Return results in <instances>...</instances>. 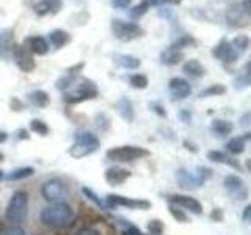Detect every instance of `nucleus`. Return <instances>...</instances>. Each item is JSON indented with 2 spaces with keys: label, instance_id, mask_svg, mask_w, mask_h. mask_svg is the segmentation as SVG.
I'll list each match as a JSON object with an SVG mask.
<instances>
[{
  "label": "nucleus",
  "instance_id": "obj_1",
  "mask_svg": "<svg viewBox=\"0 0 251 235\" xmlns=\"http://www.w3.org/2000/svg\"><path fill=\"white\" fill-rule=\"evenodd\" d=\"M41 223L52 229H60V227H66L74 219V210L66 202L50 204L39 213Z\"/></svg>",
  "mask_w": 251,
  "mask_h": 235
},
{
  "label": "nucleus",
  "instance_id": "obj_2",
  "mask_svg": "<svg viewBox=\"0 0 251 235\" xmlns=\"http://www.w3.org/2000/svg\"><path fill=\"white\" fill-rule=\"evenodd\" d=\"M69 90L71 91L63 93V102L68 105H77V104H80V102L93 100L99 96L98 85L86 77H77L74 85L71 86Z\"/></svg>",
  "mask_w": 251,
  "mask_h": 235
},
{
  "label": "nucleus",
  "instance_id": "obj_3",
  "mask_svg": "<svg viewBox=\"0 0 251 235\" xmlns=\"http://www.w3.org/2000/svg\"><path fill=\"white\" fill-rule=\"evenodd\" d=\"M100 147V141L99 138L91 132H75L74 133V144L69 147L68 154L73 157V159H83V157H88L94 154Z\"/></svg>",
  "mask_w": 251,
  "mask_h": 235
},
{
  "label": "nucleus",
  "instance_id": "obj_4",
  "mask_svg": "<svg viewBox=\"0 0 251 235\" xmlns=\"http://www.w3.org/2000/svg\"><path fill=\"white\" fill-rule=\"evenodd\" d=\"M28 212V194L24 190H18L11 194L10 202H8L6 210H5V218L8 223L13 226H18L22 223L27 216Z\"/></svg>",
  "mask_w": 251,
  "mask_h": 235
},
{
  "label": "nucleus",
  "instance_id": "obj_5",
  "mask_svg": "<svg viewBox=\"0 0 251 235\" xmlns=\"http://www.w3.org/2000/svg\"><path fill=\"white\" fill-rule=\"evenodd\" d=\"M212 174H214V171L207 166H198L195 174L185 168H180L176 171V182L179 184L180 188H184V190H196V188H200L206 184L212 177Z\"/></svg>",
  "mask_w": 251,
  "mask_h": 235
},
{
  "label": "nucleus",
  "instance_id": "obj_6",
  "mask_svg": "<svg viewBox=\"0 0 251 235\" xmlns=\"http://www.w3.org/2000/svg\"><path fill=\"white\" fill-rule=\"evenodd\" d=\"M149 155H151V152H149L148 149L127 144V146H116V147L108 149L105 152V159L113 163H130L135 160L146 159Z\"/></svg>",
  "mask_w": 251,
  "mask_h": 235
},
{
  "label": "nucleus",
  "instance_id": "obj_7",
  "mask_svg": "<svg viewBox=\"0 0 251 235\" xmlns=\"http://www.w3.org/2000/svg\"><path fill=\"white\" fill-rule=\"evenodd\" d=\"M68 193H69V187L65 182V179H61V177L47 179L41 185V196H43V199L49 204L65 202Z\"/></svg>",
  "mask_w": 251,
  "mask_h": 235
},
{
  "label": "nucleus",
  "instance_id": "obj_8",
  "mask_svg": "<svg viewBox=\"0 0 251 235\" xmlns=\"http://www.w3.org/2000/svg\"><path fill=\"white\" fill-rule=\"evenodd\" d=\"M112 33L118 41L129 43V41H133V39L143 38L145 30L135 22H126L121 19H113L112 21Z\"/></svg>",
  "mask_w": 251,
  "mask_h": 235
},
{
  "label": "nucleus",
  "instance_id": "obj_9",
  "mask_svg": "<svg viewBox=\"0 0 251 235\" xmlns=\"http://www.w3.org/2000/svg\"><path fill=\"white\" fill-rule=\"evenodd\" d=\"M105 204L108 209H116V207H126L130 210H149L152 204L146 199H135V198H126L121 194L108 193L105 196Z\"/></svg>",
  "mask_w": 251,
  "mask_h": 235
},
{
  "label": "nucleus",
  "instance_id": "obj_10",
  "mask_svg": "<svg viewBox=\"0 0 251 235\" xmlns=\"http://www.w3.org/2000/svg\"><path fill=\"white\" fill-rule=\"evenodd\" d=\"M223 185L226 188V191L229 193L235 201H245L248 199V188L243 182V179L235 176V174H229L223 179Z\"/></svg>",
  "mask_w": 251,
  "mask_h": 235
},
{
  "label": "nucleus",
  "instance_id": "obj_11",
  "mask_svg": "<svg viewBox=\"0 0 251 235\" xmlns=\"http://www.w3.org/2000/svg\"><path fill=\"white\" fill-rule=\"evenodd\" d=\"M167 201L182 210H188L193 215H202V204L192 196L187 194H168Z\"/></svg>",
  "mask_w": 251,
  "mask_h": 235
},
{
  "label": "nucleus",
  "instance_id": "obj_12",
  "mask_svg": "<svg viewBox=\"0 0 251 235\" xmlns=\"http://www.w3.org/2000/svg\"><path fill=\"white\" fill-rule=\"evenodd\" d=\"M212 55H214L215 58H218L220 61H223L225 65H232L239 60L240 55L232 49L231 43L227 41L226 38H222L218 41V44L212 49Z\"/></svg>",
  "mask_w": 251,
  "mask_h": 235
},
{
  "label": "nucleus",
  "instance_id": "obj_13",
  "mask_svg": "<svg viewBox=\"0 0 251 235\" xmlns=\"http://www.w3.org/2000/svg\"><path fill=\"white\" fill-rule=\"evenodd\" d=\"M226 22L232 28H245L250 25V14L243 11L240 3H232L226 11Z\"/></svg>",
  "mask_w": 251,
  "mask_h": 235
},
{
  "label": "nucleus",
  "instance_id": "obj_14",
  "mask_svg": "<svg viewBox=\"0 0 251 235\" xmlns=\"http://www.w3.org/2000/svg\"><path fill=\"white\" fill-rule=\"evenodd\" d=\"M171 100H184L192 94V85L182 77H173L168 82Z\"/></svg>",
  "mask_w": 251,
  "mask_h": 235
},
{
  "label": "nucleus",
  "instance_id": "obj_15",
  "mask_svg": "<svg viewBox=\"0 0 251 235\" xmlns=\"http://www.w3.org/2000/svg\"><path fill=\"white\" fill-rule=\"evenodd\" d=\"M13 58L22 72H31V70L36 68L33 55H31L24 46H16V49L13 52Z\"/></svg>",
  "mask_w": 251,
  "mask_h": 235
},
{
  "label": "nucleus",
  "instance_id": "obj_16",
  "mask_svg": "<svg viewBox=\"0 0 251 235\" xmlns=\"http://www.w3.org/2000/svg\"><path fill=\"white\" fill-rule=\"evenodd\" d=\"M16 39H14V30L13 28H3L0 30V58L10 60L13 58V52L16 49Z\"/></svg>",
  "mask_w": 251,
  "mask_h": 235
},
{
  "label": "nucleus",
  "instance_id": "obj_17",
  "mask_svg": "<svg viewBox=\"0 0 251 235\" xmlns=\"http://www.w3.org/2000/svg\"><path fill=\"white\" fill-rule=\"evenodd\" d=\"M132 172L126 168H121V166H110L105 169L104 172V177H105V182L112 187H120L123 185L126 180L130 179Z\"/></svg>",
  "mask_w": 251,
  "mask_h": 235
},
{
  "label": "nucleus",
  "instance_id": "obj_18",
  "mask_svg": "<svg viewBox=\"0 0 251 235\" xmlns=\"http://www.w3.org/2000/svg\"><path fill=\"white\" fill-rule=\"evenodd\" d=\"M22 46L25 47L31 55H39V57H43V55L49 52V43H47V39L43 36H28L24 39Z\"/></svg>",
  "mask_w": 251,
  "mask_h": 235
},
{
  "label": "nucleus",
  "instance_id": "obj_19",
  "mask_svg": "<svg viewBox=\"0 0 251 235\" xmlns=\"http://www.w3.org/2000/svg\"><path fill=\"white\" fill-rule=\"evenodd\" d=\"M63 6V0H39L33 5V11L39 18H44L47 14H57Z\"/></svg>",
  "mask_w": 251,
  "mask_h": 235
},
{
  "label": "nucleus",
  "instance_id": "obj_20",
  "mask_svg": "<svg viewBox=\"0 0 251 235\" xmlns=\"http://www.w3.org/2000/svg\"><path fill=\"white\" fill-rule=\"evenodd\" d=\"M207 160L214 163H220V164H226V166H229L235 171H242V164L239 163V160H235L234 157H231L225 151H209Z\"/></svg>",
  "mask_w": 251,
  "mask_h": 235
},
{
  "label": "nucleus",
  "instance_id": "obj_21",
  "mask_svg": "<svg viewBox=\"0 0 251 235\" xmlns=\"http://www.w3.org/2000/svg\"><path fill=\"white\" fill-rule=\"evenodd\" d=\"M251 138V133L247 132V133H243L242 137H234L231 138L229 141L226 143V152L229 154V155H240L245 152V147H247V143L250 141Z\"/></svg>",
  "mask_w": 251,
  "mask_h": 235
},
{
  "label": "nucleus",
  "instance_id": "obj_22",
  "mask_svg": "<svg viewBox=\"0 0 251 235\" xmlns=\"http://www.w3.org/2000/svg\"><path fill=\"white\" fill-rule=\"evenodd\" d=\"M115 110L126 122H133L135 119V110H133V104L129 97H121L118 100L115 104Z\"/></svg>",
  "mask_w": 251,
  "mask_h": 235
},
{
  "label": "nucleus",
  "instance_id": "obj_23",
  "mask_svg": "<svg viewBox=\"0 0 251 235\" xmlns=\"http://www.w3.org/2000/svg\"><path fill=\"white\" fill-rule=\"evenodd\" d=\"M112 60L116 63L118 66H121L124 69H138L141 66V60L133 57V55H127V53H112Z\"/></svg>",
  "mask_w": 251,
  "mask_h": 235
},
{
  "label": "nucleus",
  "instance_id": "obj_24",
  "mask_svg": "<svg viewBox=\"0 0 251 235\" xmlns=\"http://www.w3.org/2000/svg\"><path fill=\"white\" fill-rule=\"evenodd\" d=\"M182 72L188 78H201L206 75V68H204L198 60H187L182 65Z\"/></svg>",
  "mask_w": 251,
  "mask_h": 235
},
{
  "label": "nucleus",
  "instance_id": "obj_25",
  "mask_svg": "<svg viewBox=\"0 0 251 235\" xmlns=\"http://www.w3.org/2000/svg\"><path fill=\"white\" fill-rule=\"evenodd\" d=\"M159 5H160V0H141L137 6H133L129 11V16H130V19L138 21L148 13V10H151V6H159Z\"/></svg>",
  "mask_w": 251,
  "mask_h": 235
},
{
  "label": "nucleus",
  "instance_id": "obj_26",
  "mask_svg": "<svg viewBox=\"0 0 251 235\" xmlns=\"http://www.w3.org/2000/svg\"><path fill=\"white\" fill-rule=\"evenodd\" d=\"M210 130L212 133H215L217 137L223 138V137L231 135L234 130V124L226 119H214L210 124Z\"/></svg>",
  "mask_w": 251,
  "mask_h": 235
},
{
  "label": "nucleus",
  "instance_id": "obj_27",
  "mask_svg": "<svg viewBox=\"0 0 251 235\" xmlns=\"http://www.w3.org/2000/svg\"><path fill=\"white\" fill-rule=\"evenodd\" d=\"M49 43L55 47V49H61V47H65L71 43V35L65 30H53L49 33Z\"/></svg>",
  "mask_w": 251,
  "mask_h": 235
},
{
  "label": "nucleus",
  "instance_id": "obj_28",
  "mask_svg": "<svg viewBox=\"0 0 251 235\" xmlns=\"http://www.w3.org/2000/svg\"><path fill=\"white\" fill-rule=\"evenodd\" d=\"M184 60V53L182 50H176V49H171V47H168L167 50H163L160 53V61L163 63V65L167 66H176L179 65L180 61Z\"/></svg>",
  "mask_w": 251,
  "mask_h": 235
},
{
  "label": "nucleus",
  "instance_id": "obj_29",
  "mask_svg": "<svg viewBox=\"0 0 251 235\" xmlns=\"http://www.w3.org/2000/svg\"><path fill=\"white\" fill-rule=\"evenodd\" d=\"M28 100L36 108H46L50 102V96H49V93H46L44 90H35L28 94Z\"/></svg>",
  "mask_w": 251,
  "mask_h": 235
},
{
  "label": "nucleus",
  "instance_id": "obj_30",
  "mask_svg": "<svg viewBox=\"0 0 251 235\" xmlns=\"http://www.w3.org/2000/svg\"><path fill=\"white\" fill-rule=\"evenodd\" d=\"M33 174H35V168H31V166H22V168H16L11 172H8L5 179L10 180V182H14V180H22V179L31 177Z\"/></svg>",
  "mask_w": 251,
  "mask_h": 235
},
{
  "label": "nucleus",
  "instance_id": "obj_31",
  "mask_svg": "<svg viewBox=\"0 0 251 235\" xmlns=\"http://www.w3.org/2000/svg\"><path fill=\"white\" fill-rule=\"evenodd\" d=\"M196 46H198V41H196L192 35H182L180 38H177L170 47L171 49H176V50H182V49H185V47H196Z\"/></svg>",
  "mask_w": 251,
  "mask_h": 235
},
{
  "label": "nucleus",
  "instance_id": "obj_32",
  "mask_svg": "<svg viewBox=\"0 0 251 235\" xmlns=\"http://www.w3.org/2000/svg\"><path fill=\"white\" fill-rule=\"evenodd\" d=\"M226 94V86L222 85V83H215V85H210L207 86L206 90L200 93V99H204V97H214V96H223Z\"/></svg>",
  "mask_w": 251,
  "mask_h": 235
},
{
  "label": "nucleus",
  "instance_id": "obj_33",
  "mask_svg": "<svg viewBox=\"0 0 251 235\" xmlns=\"http://www.w3.org/2000/svg\"><path fill=\"white\" fill-rule=\"evenodd\" d=\"M231 46L235 52H237L239 55H242L250 47V38L247 35H239L231 41Z\"/></svg>",
  "mask_w": 251,
  "mask_h": 235
},
{
  "label": "nucleus",
  "instance_id": "obj_34",
  "mask_svg": "<svg viewBox=\"0 0 251 235\" xmlns=\"http://www.w3.org/2000/svg\"><path fill=\"white\" fill-rule=\"evenodd\" d=\"M250 63H247L245 68H243V72L234 80V88L235 90H243V88H248L250 86Z\"/></svg>",
  "mask_w": 251,
  "mask_h": 235
},
{
  "label": "nucleus",
  "instance_id": "obj_35",
  "mask_svg": "<svg viewBox=\"0 0 251 235\" xmlns=\"http://www.w3.org/2000/svg\"><path fill=\"white\" fill-rule=\"evenodd\" d=\"M30 130L31 132H35V133H38V135H41V137H47L49 135V132H50V129H49V125H47L44 121H41V119H31L30 121Z\"/></svg>",
  "mask_w": 251,
  "mask_h": 235
},
{
  "label": "nucleus",
  "instance_id": "obj_36",
  "mask_svg": "<svg viewBox=\"0 0 251 235\" xmlns=\"http://www.w3.org/2000/svg\"><path fill=\"white\" fill-rule=\"evenodd\" d=\"M168 210H170V215H171L173 218H175L177 223H182V224L190 223V218H188V215H187V212H185V210L179 209L177 206H173V204H170V206H168Z\"/></svg>",
  "mask_w": 251,
  "mask_h": 235
},
{
  "label": "nucleus",
  "instance_id": "obj_37",
  "mask_svg": "<svg viewBox=\"0 0 251 235\" xmlns=\"http://www.w3.org/2000/svg\"><path fill=\"white\" fill-rule=\"evenodd\" d=\"M129 85L135 90H145V88H148L149 80L145 74H133L129 78Z\"/></svg>",
  "mask_w": 251,
  "mask_h": 235
},
{
  "label": "nucleus",
  "instance_id": "obj_38",
  "mask_svg": "<svg viewBox=\"0 0 251 235\" xmlns=\"http://www.w3.org/2000/svg\"><path fill=\"white\" fill-rule=\"evenodd\" d=\"M82 193L85 194V198H88L90 201H93L94 204H96V206L100 209V210H107L108 207H107V204H105V201H102L99 196L94 193L91 188H88V187H83L82 188Z\"/></svg>",
  "mask_w": 251,
  "mask_h": 235
},
{
  "label": "nucleus",
  "instance_id": "obj_39",
  "mask_svg": "<svg viewBox=\"0 0 251 235\" xmlns=\"http://www.w3.org/2000/svg\"><path fill=\"white\" fill-rule=\"evenodd\" d=\"M75 78L77 77H74V75H63V77H60L57 82H55V88L57 90H60V91H68L71 86L74 85V82H75Z\"/></svg>",
  "mask_w": 251,
  "mask_h": 235
},
{
  "label": "nucleus",
  "instance_id": "obj_40",
  "mask_svg": "<svg viewBox=\"0 0 251 235\" xmlns=\"http://www.w3.org/2000/svg\"><path fill=\"white\" fill-rule=\"evenodd\" d=\"M110 118L107 116V113H98L96 118H94V125L100 130V132H107L110 129Z\"/></svg>",
  "mask_w": 251,
  "mask_h": 235
},
{
  "label": "nucleus",
  "instance_id": "obj_41",
  "mask_svg": "<svg viewBox=\"0 0 251 235\" xmlns=\"http://www.w3.org/2000/svg\"><path fill=\"white\" fill-rule=\"evenodd\" d=\"M148 231L151 235H162L165 231V224L160 219H151V221L148 223Z\"/></svg>",
  "mask_w": 251,
  "mask_h": 235
},
{
  "label": "nucleus",
  "instance_id": "obj_42",
  "mask_svg": "<svg viewBox=\"0 0 251 235\" xmlns=\"http://www.w3.org/2000/svg\"><path fill=\"white\" fill-rule=\"evenodd\" d=\"M10 108H11V112H22V110L25 108V105H24V102L19 97H11Z\"/></svg>",
  "mask_w": 251,
  "mask_h": 235
},
{
  "label": "nucleus",
  "instance_id": "obj_43",
  "mask_svg": "<svg viewBox=\"0 0 251 235\" xmlns=\"http://www.w3.org/2000/svg\"><path fill=\"white\" fill-rule=\"evenodd\" d=\"M83 68H85V63L80 61V63H77V65L68 68V69H66V74H68V75H74V77H77L78 72H80V70H82Z\"/></svg>",
  "mask_w": 251,
  "mask_h": 235
},
{
  "label": "nucleus",
  "instance_id": "obj_44",
  "mask_svg": "<svg viewBox=\"0 0 251 235\" xmlns=\"http://www.w3.org/2000/svg\"><path fill=\"white\" fill-rule=\"evenodd\" d=\"M13 135H14V138L16 140H19V141H24V140H30L31 137H30V132L28 130H25V129H18V130H16L14 133H13Z\"/></svg>",
  "mask_w": 251,
  "mask_h": 235
},
{
  "label": "nucleus",
  "instance_id": "obj_45",
  "mask_svg": "<svg viewBox=\"0 0 251 235\" xmlns=\"http://www.w3.org/2000/svg\"><path fill=\"white\" fill-rule=\"evenodd\" d=\"M3 235H27V232L24 231L21 226H11L5 231Z\"/></svg>",
  "mask_w": 251,
  "mask_h": 235
},
{
  "label": "nucleus",
  "instance_id": "obj_46",
  "mask_svg": "<svg viewBox=\"0 0 251 235\" xmlns=\"http://www.w3.org/2000/svg\"><path fill=\"white\" fill-rule=\"evenodd\" d=\"M123 235H145L143 232H141L140 229H138V227H135V226H133V224H127V226H126V229L123 231Z\"/></svg>",
  "mask_w": 251,
  "mask_h": 235
},
{
  "label": "nucleus",
  "instance_id": "obj_47",
  "mask_svg": "<svg viewBox=\"0 0 251 235\" xmlns=\"http://www.w3.org/2000/svg\"><path fill=\"white\" fill-rule=\"evenodd\" d=\"M149 108L154 110V112L159 115L160 118H167V112H165V108L160 104H157V102H152V104H149Z\"/></svg>",
  "mask_w": 251,
  "mask_h": 235
},
{
  "label": "nucleus",
  "instance_id": "obj_48",
  "mask_svg": "<svg viewBox=\"0 0 251 235\" xmlns=\"http://www.w3.org/2000/svg\"><path fill=\"white\" fill-rule=\"evenodd\" d=\"M223 210L222 209H214L210 212V219H214L215 223H222L223 221Z\"/></svg>",
  "mask_w": 251,
  "mask_h": 235
},
{
  "label": "nucleus",
  "instance_id": "obj_49",
  "mask_svg": "<svg viewBox=\"0 0 251 235\" xmlns=\"http://www.w3.org/2000/svg\"><path fill=\"white\" fill-rule=\"evenodd\" d=\"M239 122H240V127L248 129V127H250V124H251V113L247 112L245 115H242V116H240V119H239Z\"/></svg>",
  "mask_w": 251,
  "mask_h": 235
},
{
  "label": "nucleus",
  "instance_id": "obj_50",
  "mask_svg": "<svg viewBox=\"0 0 251 235\" xmlns=\"http://www.w3.org/2000/svg\"><path fill=\"white\" fill-rule=\"evenodd\" d=\"M132 0H112V6L113 8H118V10H124V8H127L130 5Z\"/></svg>",
  "mask_w": 251,
  "mask_h": 235
},
{
  "label": "nucleus",
  "instance_id": "obj_51",
  "mask_svg": "<svg viewBox=\"0 0 251 235\" xmlns=\"http://www.w3.org/2000/svg\"><path fill=\"white\" fill-rule=\"evenodd\" d=\"M179 118H180V121H182L184 124H190V121H192V113L188 112L187 108H184V110H180Z\"/></svg>",
  "mask_w": 251,
  "mask_h": 235
},
{
  "label": "nucleus",
  "instance_id": "obj_52",
  "mask_svg": "<svg viewBox=\"0 0 251 235\" xmlns=\"http://www.w3.org/2000/svg\"><path fill=\"white\" fill-rule=\"evenodd\" d=\"M182 146L187 149V151H190V152H193V154H198V146H196V144L193 143V141H190V140H184Z\"/></svg>",
  "mask_w": 251,
  "mask_h": 235
},
{
  "label": "nucleus",
  "instance_id": "obj_53",
  "mask_svg": "<svg viewBox=\"0 0 251 235\" xmlns=\"http://www.w3.org/2000/svg\"><path fill=\"white\" fill-rule=\"evenodd\" d=\"M75 235H100V232L96 231V229H93V227H85V229L78 231Z\"/></svg>",
  "mask_w": 251,
  "mask_h": 235
},
{
  "label": "nucleus",
  "instance_id": "obj_54",
  "mask_svg": "<svg viewBox=\"0 0 251 235\" xmlns=\"http://www.w3.org/2000/svg\"><path fill=\"white\" fill-rule=\"evenodd\" d=\"M250 215H251V206L248 204V206H247L245 209H243V215H242V219H243V221L248 223V221H250Z\"/></svg>",
  "mask_w": 251,
  "mask_h": 235
},
{
  "label": "nucleus",
  "instance_id": "obj_55",
  "mask_svg": "<svg viewBox=\"0 0 251 235\" xmlns=\"http://www.w3.org/2000/svg\"><path fill=\"white\" fill-rule=\"evenodd\" d=\"M6 140H8V133L5 130H0V144L6 143Z\"/></svg>",
  "mask_w": 251,
  "mask_h": 235
},
{
  "label": "nucleus",
  "instance_id": "obj_56",
  "mask_svg": "<svg viewBox=\"0 0 251 235\" xmlns=\"http://www.w3.org/2000/svg\"><path fill=\"white\" fill-rule=\"evenodd\" d=\"M182 0H160V3H170V5H179Z\"/></svg>",
  "mask_w": 251,
  "mask_h": 235
},
{
  "label": "nucleus",
  "instance_id": "obj_57",
  "mask_svg": "<svg viewBox=\"0 0 251 235\" xmlns=\"http://www.w3.org/2000/svg\"><path fill=\"white\" fill-rule=\"evenodd\" d=\"M3 180V169H0V182Z\"/></svg>",
  "mask_w": 251,
  "mask_h": 235
},
{
  "label": "nucleus",
  "instance_id": "obj_58",
  "mask_svg": "<svg viewBox=\"0 0 251 235\" xmlns=\"http://www.w3.org/2000/svg\"><path fill=\"white\" fill-rule=\"evenodd\" d=\"M3 159H5V155H3V152H0V163L3 162Z\"/></svg>",
  "mask_w": 251,
  "mask_h": 235
}]
</instances>
